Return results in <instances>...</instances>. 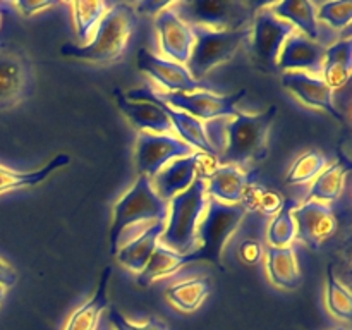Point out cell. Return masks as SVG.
<instances>
[{"instance_id": "60d3db41", "label": "cell", "mask_w": 352, "mask_h": 330, "mask_svg": "<svg viewBox=\"0 0 352 330\" xmlns=\"http://www.w3.org/2000/svg\"><path fill=\"white\" fill-rule=\"evenodd\" d=\"M6 294H7V289H6V287H2V285H0V306H2L3 299H6Z\"/></svg>"}, {"instance_id": "e575fe53", "label": "cell", "mask_w": 352, "mask_h": 330, "mask_svg": "<svg viewBox=\"0 0 352 330\" xmlns=\"http://www.w3.org/2000/svg\"><path fill=\"white\" fill-rule=\"evenodd\" d=\"M109 322L110 325L113 327V330H168L167 323L158 320L157 316H151V318L144 323H136L131 322L129 318H126V316L116 308L110 309Z\"/></svg>"}, {"instance_id": "8992f818", "label": "cell", "mask_w": 352, "mask_h": 330, "mask_svg": "<svg viewBox=\"0 0 352 330\" xmlns=\"http://www.w3.org/2000/svg\"><path fill=\"white\" fill-rule=\"evenodd\" d=\"M195 43L186 69L199 81L212 69L234 57L241 45L251 36V26L239 30H210L203 26H191Z\"/></svg>"}, {"instance_id": "8fae6325", "label": "cell", "mask_w": 352, "mask_h": 330, "mask_svg": "<svg viewBox=\"0 0 352 330\" xmlns=\"http://www.w3.org/2000/svg\"><path fill=\"white\" fill-rule=\"evenodd\" d=\"M195 153L188 143L172 134L140 133L136 143V168L141 175L155 177L168 162Z\"/></svg>"}, {"instance_id": "3957f363", "label": "cell", "mask_w": 352, "mask_h": 330, "mask_svg": "<svg viewBox=\"0 0 352 330\" xmlns=\"http://www.w3.org/2000/svg\"><path fill=\"white\" fill-rule=\"evenodd\" d=\"M278 107L270 105L260 113H244L237 110L234 119L226 122V150L220 155V165H246L263 160L268 153V133L272 129Z\"/></svg>"}, {"instance_id": "ba28073f", "label": "cell", "mask_w": 352, "mask_h": 330, "mask_svg": "<svg viewBox=\"0 0 352 330\" xmlns=\"http://www.w3.org/2000/svg\"><path fill=\"white\" fill-rule=\"evenodd\" d=\"M254 6L244 2H220V0H195L174 2L172 10L189 26L210 30H239L250 26Z\"/></svg>"}, {"instance_id": "d6a6232c", "label": "cell", "mask_w": 352, "mask_h": 330, "mask_svg": "<svg viewBox=\"0 0 352 330\" xmlns=\"http://www.w3.org/2000/svg\"><path fill=\"white\" fill-rule=\"evenodd\" d=\"M327 308L333 316L342 320H351L352 298L351 292L333 274V267L327 268Z\"/></svg>"}, {"instance_id": "5b68a950", "label": "cell", "mask_w": 352, "mask_h": 330, "mask_svg": "<svg viewBox=\"0 0 352 330\" xmlns=\"http://www.w3.org/2000/svg\"><path fill=\"white\" fill-rule=\"evenodd\" d=\"M244 217H246V206L243 203L226 205V203L212 199L206 205L205 219L199 220L198 230H196L199 246H196V250L191 253L184 254V265L195 263V261H208L213 265L222 263L223 248L241 226Z\"/></svg>"}, {"instance_id": "f1b7e54d", "label": "cell", "mask_w": 352, "mask_h": 330, "mask_svg": "<svg viewBox=\"0 0 352 330\" xmlns=\"http://www.w3.org/2000/svg\"><path fill=\"white\" fill-rule=\"evenodd\" d=\"M347 172H349V168L342 162H336V164L323 168L322 174L313 181L306 201L329 203L339 199L344 191Z\"/></svg>"}, {"instance_id": "f35d334b", "label": "cell", "mask_w": 352, "mask_h": 330, "mask_svg": "<svg viewBox=\"0 0 352 330\" xmlns=\"http://www.w3.org/2000/svg\"><path fill=\"white\" fill-rule=\"evenodd\" d=\"M260 246H258L256 243H253V241H248V243H244L243 248H241V256H243L248 263H256V261L260 260Z\"/></svg>"}, {"instance_id": "b9f144b4", "label": "cell", "mask_w": 352, "mask_h": 330, "mask_svg": "<svg viewBox=\"0 0 352 330\" xmlns=\"http://www.w3.org/2000/svg\"><path fill=\"white\" fill-rule=\"evenodd\" d=\"M2 23H3V14L2 10H0V30H2Z\"/></svg>"}, {"instance_id": "83f0119b", "label": "cell", "mask_w": 352, "mask_h": 330, "mask_svg": "<svg viewBox=\"0 0 352 330\" xmlns=\"http://www.w3.org/2000/svg\"><path fill=\"white\" fill-rule=\"evenodd\" d=\"M184 267V254H179L175 251L168 250V248L162 246L158 243V246L155 248L153 254L148 260L146 267L140 272L138 275V284L141 287H148L153 282L160 280V278L168 277V275H174L175 272H179Z\"/></svg>"}, {"instance_id": "9a60e30c", "label": "cell", "mask_w": 352, "mask_h": 330, "mask_svg": "<svg viewBox=\"0 0 352 330\" xmlns=\"http://www.w3.org/2000/svg\"><path fill=\"white\" fill-rule=\"evenodd\" d=\"M157 26L158 40H160L162 54L168 57V60H174L177 64H188L189 55H191L192 43V30L188 23L181 19L177 14L172 10V7L162 10L155 21Z\"/></svg>"}, {"instance_id": "277c9868", "label": "cell", "mask_w": 352, "mask_h": 330, "mask_svg": "<svg viewBox=\"0 0 352 330\" xmlns=\"http://www.w3.org/2000/svg\"><path fill=\"white\" fill-rule=\"evenodd\" d=\"M206 205L208 199H206L205 179L196 177L186 191L168 201V217L158 243L179 254L195 251L198 244L196 230Z\"/></svg>"}, {"instance_id": "30bf717a", "label": "cell", "mask_w": 352, "mask_h": 330, "mask_svg": "<svg viewBox=\"0 0 352 330\" xmlns=\"http://www.w3.org/2000/svg\"><path fill=\"white\" fill-rule=\"evenodd\" d=\"M246 95V89H239L234 95H215L206 89L196 93H160V100L172 109L182 110L198 120H213L236 116L237 102Z\"/></svg>"}, {"instance_id": "ac0fdd59", "label": "cell", "mask_w": 352, "mask_h": 330, "mask_svg": "<svg viewBox=\"0 0 352 330\" xmlns=\"http://www.w3.org/2000/svg\"><path fill=\"white\" fill-rule=\"evenodd\" d=\"M323 57H325V47L296 31L285 40L278 54L277 67L287 72L309 71L315 76L316 72H322Z\"/></svg>"}, {"instance_id": "d6986e66", "label": "cell", "mask_w": 352, "mask_h": 330, "mask_svg": "<svg viewBox=\"0 0 352 330\" xmlns=\"http://www.w3.org/2000/svg\"><path fill=\"white\" fill-rule=\"evenodd\" d=\"M250 174L241 170L236 165H220L215 167L205 179L206 195L226 205H239L246 195Z\"/></svg>"}, {"instance_id": "484cf974", "label": "cell", "mask_w": 352, "mask_h": 330, "mask_svg": "<svg viewBox=\"0 0 352 330\" xmlns=\"http://www.w3.org/2000/svg\"><path fill=\"white\" fill-rule=\"evenodd\" d=\"M160 98V96H158ZM165 113L170 119L172 127L179 133V136L182 138L184 143H188L192 150H199L201 153L208 155H217V150L213 148V144L210 143L208 136H206L205 124H201V120H198L196 117L189 116V113L182 112V110L172 109L170 105H167L165 102H162Z\"/></svg>"}, {"instance_id": "7a4b0ae2", "label": "cell", "mask_w": 352, "mask_h": 330, "mask_svg": "<svg viewBox=\"0 0 352 330\" xmlns=\"http://www.w3.org/2000/svg\"><path fill=\"white\" fill-rule=\"evenodd\" d=\"M168 203L155 192L151 179L140 175L136 184L116 203L110 227V254H117L126 230L133 227L134 234L143 232V222H167Z\"/></svg>"}, {"instance_id": "e0dca14e", "label": "cell", "mask_w": 352, "mask_h": 330, "mask_svg": "<svg viewBox=\"0 0 352 330\" xmlns=\"http://www.w3.org/2000/svg\"><path fill=\"white\" fill-rule=\"evenodd\" d=\"M203 157H205V153L195 151L188 157L175 158V160L168 162L151 181L155 192L168 203L174 196L186 191L195 182L196 172L201 165Z\"/></svg>"}, {"instance_id": "ffe728a7", "label": "cell", "mask_w": 352, "mask_h": 330, "mask_svg": "<svg viewBox=\"0 0 352 330\" xmlns=\"http://www.w3.org/2000/svg\"><path fill=\"white\" fill-rule=\"evenodd\" d=\"M164 227L165 222L151 223V226L146 227L143 232H140L136 237H133V239L127 241L126 244H122L119 253L116 254L119 263L127 267L129 270L140 274V272L146 267L148 260H150L151 254H153L155 248L158 246V241H160L162 232H164Z\"/></svg>"}, {"instance_id": "d590c367", "label": "cell", "mask_w": 352, "mask_h": 330, "mask_svg": "<svg viewBox=\"0 0 352 330\" xmlns=\"http://www.w3.org/2000/svg\"><path fill=\"white\" fill-rule=\"evenodd\" d=\"M17 10H19L21 16L31 17L34 14H41L43 10L52 9L55 6V2H28V0H23V2L12 3Z\"/></svg>"}, {"instance_id": "d4e9b609", "label": "cell", "mask_w": 352, "mask_h": 330, "mask_svg": "<svg viewBox=\"0 0 352 330\" xmlns=\"http://www.w3.org/2000/svg\"><path fill=\"white\" fill-rule=\"evenodd\" d=\"M352 71V41L342 40L336 41L325 48L323 57V81L332 89L342 88L351 78Z\"/></svg>"}, {"instance_id": "74e56055", "label": "cell", "mask_w": 352, "mask_h": 330, "mask_svg": "<svg viewBox=\"0 0 352 330\" xmlns=\"http://www.w3.org/2000/svg\"><path fill=\"white\" fill-rule=\"evenodd\" d=\"M17 282V274L3 258H0V285L6 289L12 287Z\"/></svg>"}, {"instance_id": "ee69618b", "label": "cell", "mask_w": 352, "mask_h": 330, "mask_svg": "<svg viewBox=\"0 0 352 330\" xmlns=\"http://www.w3.org/2000/svg\"><path fill=\"white\" fill-rule=\"evenodd\" d=\"M98 330H110V329H109V327H105V325H103L102 329H98Z\"/></svg>"}, {"instance_id": "2e32d148", "label": "cell", "mask_w": 352, "mask_h": 330, "mask_svg": "<svg viewBox=\"0 0 352 330\" xmlns=\"http://www.w3.org/2000/svg\"><path fill=\"white\" fill-rule=\"evenodd\" d=\"M282 85L294 93L301 102L306 105L315 107V109L325 110L339 122H344V116L340 110H337L333 103V89L318 76L308 74V72L291 71L282 74Z\"/></svg>"}, {"instance_id": "1f68e13d", "label": "cell", "mask_w": 352, "mask_h": 330, "mask_svg": "<svg viewBox=\"0 0 352 330\" xmlns=\"http://www.w3.org/2000/svg\"><path fill=\"white\" fill-rule=\"evenodd\" d=\"M329 160L323 153H320L318 150H311L302 153L294 164L291 165L287 172V177L285 182L289 186H298V184H306V182H311L318 177L323 172V168L327 167Z\"/></svg>"}, {"instance_id": "5bb4252c", "label": "cell", "mask_w": 352, "mask_h": 330, "mask_svg": "<svg viewBox=\"0 0 352 330\" xmlns=\"http://www.w3.org/2000/svg\"><path fill=\"white\" fill-rule=\"evenodd\" d=\"M136 65L140 71L146 72L150 78L167 88L168 93H196L203 89L201 82L196 81L189 74L186 65L168 60V58L157 57L144 48L138 52Z\"/></svg>"}, {"instance_id": "4316f807", "label": "cell", "mask_w": 352, "mask_h": 330, "mask_svg": "<svg viewBox=\"0 0 352 330\" xmlns=\"http://www.w3.org/2000/svg\"><path fill=\"white\" fill-rule=\"evenodd\" d=\"M210 292H212V282H210V278L196 277L170 285L167 289V298L181 311L192 313L205 302Z\"/></svg>"}, {"instance_id": "8d00e7d4", "label": "cell", "mask_w": 352, "mask_h": 330, "mask_svg": "<svg viewBox=\"0 0 352 330\" xmlns=\"http://www.w3.org/2000/svg\"><path fill=\"white\" fill-rule=\"evenodd\" d=\"M282 203H284V199H282L280 196L274 191H265L263 195L260 196V199H258V205H260V208L263 210L265 213H268V215H274V213H277L278 210H280Z\"/></svg>"}, {"instance_id": "4dcf8cb0", "label": "cell", "mask_w": 352, "mask_h": 330, "mask_svg": "<svg viewBox=\"0 0 352 330\" xmlns=\"http://www.w3.org/2000/svg\"><path fill=\"white\" fill-rule=\"evenodd\" d=\"M298 208L296 199H285L282 203L280 210L275 213L274 220L270 222L267 230V237L270 246L274 248H287L296 239V222L292 219V212Z\"/></svg>"}, {"instance_id": "7bdbcfd3", "label": "cell", "mask_w": 352, "mask_h": 330, "mask_svg": "<svg viewBox=\"0 0 352 330\" xmlns=\"http://www.w3.org/2000/svg\"><path fill=\"white\" fill-rule=\"evenodd\" d=\"M330 330H347L346 327H336V329H330Z\"/></svg>"}, {"instance_id": "836d02e7", "label": "cell", "mask_w": 352, "mask_h": 330, "mask_svg": "<svg viewBox=\"0 0 352 330\" xmlns=\"http://www.w3.org/2000/svg\"><path fill=\"white\" fill-rule=\"evenodd\" d=\"M316 19L323 21L330 28H347L352 21V2L344 0V2H327L320 6L316 10Z\"/></svg>"}, {"instance_id": "4fadbf2b", "label": "cell", "mask_w": 352, "mask_h": 330, "mask_svg": "<svg viewBox=\"0 0 352 330\" xmlns=\"http://www.w3.org/2000/svg\"><path fill=\"white\" fill-rule=\"evenodd\" d=\"M292 219L296 222V237L311 250H318L337 229L333 210L322 201H305L294 208Z\"/></svg>"}, {"instance_id": "ab89813d", "label": "cell", "mask_w": 352, "mask_h": 330, "mask_svg": "<svg viewBox=\"0 0 352 330\" xmlns=\"http://www.w3.org/2000/svg\"><path fill=\"white\" fill-rule=\"evenodd\" d=\"M174 6V2H143L140 3L141 10H146L148 14H160L162 10L168 9V7Z\"/></svg>"}, {"instance_id": "f546056e", "label": "cell", "mask_w": 352, "mask_h": 330, "mask_svg": "<svg viewBox=\"0 0 352 330\" xmlns=\"http://www.w3.org/2000/svg\"><path fill=\"white\" fill-rule=\"evenodd\" d=\"M69 7L74 14L78 38L86 45L91 40V34H95L96 28L102 23L110 6L105 2H71Z\"/></svg>"}, {"instance_id": "44dd1931", "label": "cell", "mask_w": 352, "mask_h": 330, "mask_svg": "<svg viewBox=\"0 0 352 330\" xmlns=\"http://www.w3.org/2000/svg\"><path fill=\"white\" fill-rule=\"evenodd\" d=\"M267 272L272 284L282 289H296L301 284V268H299L296 250L292 246L274 248L265 250Z\"/></svg>"}, {"instance_id": "6da1fadb", "label": "cell", "mask_w": 352, "mask_h": 330, "mask_svg": "<svg viewBox=\"0 0 352 330\" xmlns=\"http://www.w3.org/2000/svg\"><path fill=\"white\" fill-rule=\"evenodd\" d=\"M136 26V9L131 3H113L88 43H65L60 47V54L64 57L79 58L91 64H113L124 57Z\"/></svg>"}, {"instance_id": "603a6c76", "label": "cell", "mask_w": 352, "mask_h": 330, "mask_svg": "<svg viewBox=\"0 0 352 330\" xmlns=\"http://www.w3.org/2000/svg\"><path fill=\"white\" fill-rule=\"evenodd\" d=\"M110 275H112V268L107 267L102 272V277H100L98 287H96L95 296L91 299L85 302V305L79 306L78 309L72 311V315L69 316L67 323H65L64 330H96L98 329L100 316L102 311L107 308V289H109Z\"/></svg>"}, {"instance_id": "cb8c5ba5", "label": "cell", "mask_w": 352, "mask_h": 330, "mask_svg": "<svg viewBox=\"0 0 352 330\" xmlns=\"http://www.w3.org/2000/svg\"><path fill=\"white\" fill-rule=\"evenodd\" d=\"M272 12L282 21H287L294 28L301 30V34H305L309 40H318V23H316V9L315 3L305 2V0H285V2L272 3Z\"/></svg>"}, {"instance_id": "52a82bcc", "label": "cell", "mask_w": 352, "mask_h": 330, "mask_svg": "<svg viewBox=\"0 0 352 330\" xmlns=\"http://www.w3.org/2000/svg\"><path fill=\"white\" fill-rule=\"evenodd\" d=\"M36 88L33 58L19 45L0 43V110L28 102Z\"/></svg>"}, {"instance_id": "7c38bea8", "label": "cell", "mask_w": 352, "mask_h": 330, "mask_svg": "<svg viewBox=\"0 0 352 330\" xmlns=\"http://www.w3.org/2000/svg\"><path fill=\"white\" fill-rule=\"evenodd\" d=\"M296 33V28L287 21H282L270 10V7L258 10L254 16L253 28V52L261 62L268 65H277L278 54L285 40Z\"/></svg>"}, {"instance_id": "7402d4cb", "label": "cell", "mask_w": 352, "mask_h": 330, "mask_svg": "<svg viewBox=\"0 0 352 330\" xmlns=\"http://www.w3.org/2000/svg\"><path fill=\"white\" fill-rule=\"evenodd\" d=\"M69 164H71V157L67 153H60L55 155L48 164H45L43 167L33 172H17L0 165V196L6 195V192L16 191V189L36 188V186L43 184L52 174L67 167Z\"/></svg>"}, {"instance_id": "9c48e42d", "label": "cell", "mask_w": 352, "mask_h": 330, "mask_svg": "<svg viewBox=\"0 0 352 330\" xmlns=\"http://www.w3.org/2000/svg\"><path fill=\"white\" fill-rule=\"evenodd\" d=\"M116 102L119 109L122 110L124 116L141 129V133H157V134H172L170 119L165 113L162 107V100L158 98V93H155L150 88L131 89L127 95H124L120 89L113 91Z\"/></svg>"}]
</instances>
